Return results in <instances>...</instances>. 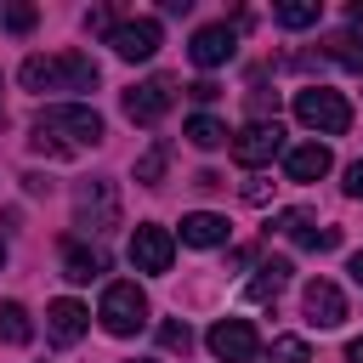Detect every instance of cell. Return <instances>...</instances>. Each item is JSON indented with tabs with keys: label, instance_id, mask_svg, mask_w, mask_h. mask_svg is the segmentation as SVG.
<instances>
[{
	"label": "cell",
	"instance_id": "1",
	"mask_svg": "<svg viewBox=\"0 0 363 363\" xmlns=\"http://www.w3.org/2000/svg\"><path fill=\"white\" fill-rule=\"evenodd\" d=\"M102 136H108V125H102V113L91 102H51V108L34 113V136L28 142L45 159H68L79 147H96Z\"/></svg>",
	"mask_w": 363,
	"mask_h": 363
},
{
	"label": "cell",
	"instance_id": "2",
	"mask_svg": "<svg viewBox=\"0 0 363 363\" xmlns=\"http://www.w3.org/2000/svg\"><path fill=\"white\" fill-rule=\"evenodd\" d=\"M23 91H96V62L85 51H57V57H23L17 68Z\"/></svg>",
	"mask_w": 363,
	"mask_h": 363
},
{
	"label": "cell",
	"instance_id": "3",
	"mask_svg": "<svg viewBox=\"0 0 363 363\" xmlns=\"http://www.w3.org/2000/svg\"><path fill=\"white\" fill-rule=\"evenodd\" d=\"M295 119L306 130H318V136H340L352 125V102L340 91H329V85H306V91H295Z\"/></svg>",
	"mask_w": 363,
	"mask_h": 363
},
{
	"label": "cell",
	"instance_id": "4",
	"mask_svg": "<svg viewBox=\"0 0 363 363\" xmlns=\"http://www.w3.org/2000/svg\"><path fill=\"white\" fill-rule=\"evenodd\" d=\"M96 318H102V329L108 335H136L142 323H147V295L130 284V278H119V284H108L102 289V306H96Z\"/></svg>",
	"mask_w": 363,
	"mask_h": 363
},
{
	"label": "cell",
	"instance_id": "5",
	"mask_svg": "<svg viewBox=\"0 0 363 363\" xmlns=\"http://www.w3.org/2000/svg\"><path fill=\"white\" fill-rule=\"evenodd\" d=\"M74 221H79L85 233H108V227H119V187H113L108 176L79 182V187H74Z\"/></svg>",
	"mask_w": 363,
	"mask_h": 363
},
{
	"label": "cell",
	"instance_id": "6",
	"mask_svg": "<svg viewBox=\"0 0 363 363\" xmlns=\"http://www.w3.org/2000/svg\"><path fill=\"white\" fill-rule=\"evenodd\" d=\"M170 102H176V79L170 74H153V79H142V85L125 91V119L130 125H159L170 113Z\"/></svg>",
	"mask_w": 363,
	"mask_h": 363
},
{
	"label": "cell",
	"instance_id": "7",
	"mask_svg": "<svg viewBox=\"0 0 363 363\" xmlns=\"http://www.w3.org/2000/svg\"><path fill=\"white\" fill-rule=\"evenodd\" d=\"M159 40H164L159 17H125V23H113V28H108L113 57H125V62H147V57L159 51Z\"/></svg>",
	"mask_w": 363,
	"mask_h": 363
},
{
	"label": "cell",
	"instance_id": "8",
	"mask_svg": "<svg viewBox=\"0 0 363 363\" xmlns=\"http://www.w3.org/2000/svg\"><path fill=\"white\" fill-rule=\"evenodd\" d=\"M227 147H233V159H238L244 170H261V164H272V159L284 153V130H278V119H267V125H255V119H250Z\"/></svg>",
	"mask_w": 363,
	"mask_h": 363
},
{
	"label": "cell",
	"instance_id": "9",
	"mask_svg": "<svg viewBox=\"0 0 363 363\" xmlns=\"http://www.w3.org/2000/svg\"><path fill=\"white\" fill-rule=\"evenodd\" d=\"M170 261H176V238H170V227L142 221V227L130 233V267L159 278V272H170Z\"/></svg>",
	"mask_w": 363,
	"mask_h": 363
},
{
	"label": "cell",
	"instance_id": "10",
	"mask_svg": "<svg viewBox=\"0 0 363 363\" xmlns=\"http://www.w3.org/2000/svg\"><path fill=\"white\" fill-rule=\"evenodd\" d=\"M210 352L221 357V363H255L261 357V346H255V329H250V318H221V323H210Z\"/></svg>",
	"mask_w": 363,
	"mask_h": 363
},
{
	"label": "cell",
	"instance_id": "11",
	"mask_svg": "<svg viewBox=\"0 0 363 363\" xmlns=\"http://www.w3.org/2000/svg\"><path fill=\"white\" fill-rule=\"evenodd\" d=\"M301 312H306L312 329H340V323H346V295H340L329 278H312V284L301 289Z\"/></svg>",
	"mask_w": 363,
	"mask_h": 363
},
{
	"label": "cell",
	"instance_id": "12",
	"mask_svg": "<svg viewBox=\"0 0 363 363\" xmlns=\"http://www.w3.org/2000/svg\"><path fill=\"white\" fill-rule=\"evenodd\" d=\"M278 233L301 250H335L340 244V227H323L312 210H278Z\"/></svg>",
	"mask_w": 363,
	"mask_h": 363
},
{
	"label": "cell",
	"instance_id": "13",
	"mask_svg": "<svg viewBox=\"0 0 363 363\" xmlns=\"http://www.w3.org/2000/svg\"><path fill=\"white\" fill-rule=\"evenodd\" d=\"M233 51H238V28H233V23H210V28H199L193 45H187V57H193L199 68H221V62H233Z\"/></svg>",
	"mask_w": 363,
	"mask_h": 363
},
{
	"label": "cell",
	"instance_id": "14",
	"mask_svg": "<svg viewBox=\"0 0 363 363\" xmlns=\"http://www.w3.org/2000/svg\"><path fill=\"white\" fill-rule=\"evenodd\" d=\"M85 323H91V312H85L79 301H51V306H45V335H51L57 346H74V340L85 335Z\"/></svg>",
	"mask_w": 363,
	"mask_h": 363
},
{
	"label": "cell",
	"instance_id": "15",
	"mask_svg": "<svg viewBox=\"0 0 363 363\" xmlns=\"http://www.w3.org/2000/svg\"><path fill=\"white\" fill-rule=\"evenodd\" d=\"M329 164H335V159H329L323 142H301V147L284 153V176H289V182H318V176H329Z\"/></svg>",
	"mask_w": 363,
	"mask_h": 363
},
{
	"label": "cell",
	"instance_id": "16",
	"mask_svg": "<svg viewBox=\"0 0 363 363\" xmlns=\"http://www.w3.org/2000/svg\"><path fill=\"white\" fill-rule=\"evenodd\" d=\"M227 216H216V210H193V216H182V244H193V250H216V244H227Z\"/></svg>",
	"mask_w": 363,
	"mask_h": 363
},
{
	"label": "cell",
	"instance_id": "17",
	"mask_svg": "<svg viewBox=\"0 0 363 363\" xmlns=\"http://www.w3.org/2000/svg\"><path fill=\"white\" fill-rule=\"evenodd\" d=\"M108 272V255L96 250V244H62V278H74V284H91V278H102Z\"/></svg>",
	"mask_w": 363,
	"mask_h": 363
},
{
	"label": "cell",
	"instance_id": "18",
	"mask_svg": "<svg viewBox=\"0 0 363 363\" xmlns=\"http://www.w3.org/2000/svg\"><path fill=\"white\" fill-rule=\"evenodd\" d=\"M284 284H289V261H284V255H272V261H261V267H255V278L244 284V295H250V301H278V295H284Z\"/></svg>",
	"mask_w": 363,
	"mask_h": 363
},
{
	"label": "cell",
	"instance_id": "19",
	"mask_svg": "<svg viewBox=\"0 0 363 363\" xmlns=\"http://www.w3.org/2000/svg\"><path fill=\"white\" fill-rule=\"evenodd\" d=\"M323 57L340 62L346 74H363V34H357V28H335V34L323 40Z\"/></svg>",
	"mask_w": 363,
	"mask_h": 363
},
{
	"label": "cell",
	"instance_id": "20",
	"mask_svg": "<svg viewBox=\"0 0 363 363\" xmlns=\"http://www.w3.org/2000/svg\"><path fill=\"white\" fill-rule=\"evenodd\" d=\"M0 340L6 346H28L34 340V323H28V312L17 301H0Z\"/></svg>",
	"mask_w": 363,
	"mask_h": 363
},
{
	"label": "cell",
	"instance_id": "21",
	"mask_svg": "<svg viewBox=\"0 0 363 363\" xmlns=\"http://www.w3.org/2000/svg\"><path fill=\"white\" fill-rule=\"evenodd\" d=\"M187 142L210 153V147H221V142H233V136H227V125H221L216 113H193V119H187Z\"/></svg>",
	"mask_w": 363,
	"mask_h": 363
},
{
	"label": "cell",
	"instance_id": "22",
	"mask_svg": "<svg viewBox=\"0 0 363 363\" xmlns=\"http://www.w3.org/2000/svg\"><path fill=\"white\" fill-rule=\"evenodd\" d=\"M272 17H278V28H312L323 17V6L318 0H284V6H272Z\"/></svg>",
	"mask_w": 363,
	"mask_h": 363
},
{
	"label": "cell",
	"instance_id": "23",
	"mask_svg": "<svg viewBox=\"0 0 363 363\" xmlns=\"http://www.w3.org/2000/svg\"><path fill=\"white\" fill-rule=\"evenodd\" d=\"M164 164H170V142H153V147L136 159V182H142V187H159V182H164Z\"/></svg>",
	"mask_w": 363,
	"mask_h": 363
},
{
	"label": "cell",
	"instance_id": "24",
	"mask_svg": "<svg viewBox=\"0 0 363 363\" xmlns=\"http://www.w3.org/2000/svg\"><path fill=\"white\" fill-rule=\"evenodd\" d=\"M255 363H306V340H301V335H278Z\"/></svg>",
	"mask_w": 363,
	"mask_h": 363
},
{
	"label": "cell",
	"instance_id": "25",
	"mask_svg": "<svg viewBox=\"0 0 363 363\" xmlns=\"http://www.w3.org/2000/svg\"><path fill=\"white\" fill-rule=\"evenodd\" d=\"M159 346H164V352H182V357H187V346H193V329L170 318V323H159Z\"/></svg>",
	"mask_w": 363,
	"mask_h": 363
},
{
	"label": "cell",
	"instance_id": "26",
	"mask_svg": "<svg viewBox=\"0 0 363 363\" xmlns=\"http://www.w3.org/2000/svg\"><path fill=\"white\" fill-rule=\"evenodd\" d=\"M34 23H40V11H34V6H6V28H11V34H28Z\"/></svg>",
	"mask_w": 363,
	"mask_h": 363
},
{
	"label": "cell",
	"instance_id": "27",
	"mask_svg": "<svg viewBox=\"0 0 363 363\" xmlns=\"http://www.w3.org/2000/svg\"><path fill=\"white\" fill-rule=\"evenodd\" d=\"M187 96H193V102H216V96H221V85H216V79H193V85H187Z\"/></svg>",
	"mask_w": 363,
	"mask_h": 363
},
{
	"label": "cell",
	"instance_id": "28",
	"mask_svg": "<svg viewBox=\"0 0 363 363\" xmlns=\"http://www.w3.org/2000/svg\"><path fill=\"white\" fill-rule=\"evenodd\" d=\"M346 193H352V199H363V159H357V164H346Z\"/></svg>",
	"mask_w": 363,
	"mask_h": 363
},
{
	"label": "cell",
	"instance_id": "29",
	"mask_svg": "<svg viewBox=\"0 0 363 363\" xmlns=\"http://www.w3.org/2000/svg\"><path fill=\"white\" fill-rule=\"evenodd\" d=\"M346 17H352V28L363 34V0H352V11H346Z\"/></svg>",
	"mask_w": 363,
	"mask_h": 363
},
{
	"label": "cell",
	"instance_id": "30",
	"mask_svg": "<svg viewBox=\"0 0 363 363\" xmlns=\"http://www.w3.org/2000/svg\"><path fill=\"white\" fill-rule=\"evenodd\" d=\"M346 363H363V335H357V340L346 346Z\"/></svg>",
	"mask_w": 363,
	"mask_h": 363
},
{
	"label": "cell",
	"instance_id": "31",
	"mask_svg": "<svg viewBox=\"0 0 363 363\" xmlns=\"http://www.w3.org/2000/svg\"><path fill=\"white\" fill-rule=\"evenodd\" d=\"M352 278H357V284H363V250H357V255H352Z\"/></svg>",
	"mask_w": 363,
	"mask_h": 363
},
{
	"label": "cell",
	"instance_id": "32",
	"mask_svg": "<svg viewBox=\"0 0 363 363\" xmlns=\"http://www.w3.org/2000/svg\"><path fill=\"white\" fill-rule=\"evenodd\" d=\"M130 363H153V357H130Z\"/></svg>",
	"mask_w": 363,
	"mask_h": 363
},
{
	"label": "cell",
	"instance_id": "33",
	"mask_svg": "<svg viewBox=\"0 0 363 363\" xmlns=\"http://www.w3.org/2000/svg\"><path fill=\"white\" fill-rule=\"evenodd\" d=\"M0 267H6V244H0Z\"/></svg>",
	"mask_w": 363,
	"mask_h": 363
}]
</instances>
